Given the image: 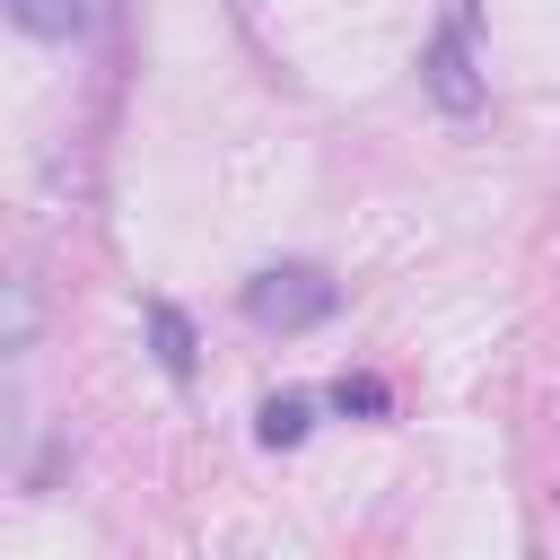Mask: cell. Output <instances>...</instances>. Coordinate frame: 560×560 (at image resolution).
Listing matches in <instances>:
<instances>
[{
	"label": "cell",
	"mask_w": 560,
	"mask_h": 560,
	"mask_svg": "<svg viewBox=\"0 0 560 560\" xmlns=\"http://www.w3.org/2000/svg\"><path fill=\"white\" fill-rule=\"evenodd\" d=\"M245 324L254 332H315L332 306H341V280L332 271H315V262H271V271H254L245 280Z\"/></svg>",
	"instance_id": "obj_1"
},
{
	"label": "cell",
	"mask_w": 560,
	"mask_h": 560,
	"mask_svg": "<svg viewBox=\"0 0 560 560\" xmlns=\"http://www.w3.org/2000/svg\"><path fill=\"white\" fill-rule=\"evenodd\" d=\"M420 88H429L446 114H481L490 79H481V61H472V35H464V26H438V35H429V52H420Z\"/></svg>",
	"instance_id": "obj_2"
},
{
	"label": "cell",
	"mask_w": 560,
	"mask_h": 560,
	"mask_svg": "<svg viewBox=\"0 0 560 560\" xmlns=\"http://www.w3.org/2000/svg\"><path fill=\"white\" fill-rule=\"evenodd\" d=\"M149 350H158V368L184 385L192 368H201V341H192V315L184 306H166V298H149Z\"/></svg>",
	"instance_id": "obj_3"
},
{
	"label": "cell",
	"mask_w": 560,
	"mask_h": 560,
	"mask_svg": "<svg viewBox=\"0 0 560 560\" xmlns=\"http://www.w3.org/2000/svg\"><path fill=\"white\" fill-rule=\"evenodd\" d=\"M9 18H18L26 35H44V44H70V35L88 26V0H9Z\"/></svg>",
	"instance_id": "obj_4"
},
{
	"label": "cell",
	"mask_w": 560,
	"mask_h": 560,
	"mask_svg": "<svg viewBox=\"0 0 560 560\" xmlns=\"http://www.w3.org/2000/svg\"><path fill=\"white\" fill-rule=\"evenodd\" d=\"M306 429H315V411H306V394H271V402L254 411V438H262V446H298Z\"/></svg>",
	"instance_id": "obj_5"
},
{
	"label": "cell",
	"mask_w": 560,
	"mask_h": 560,
	"mask_svg": "<svg viewBox=\"0 0 560 560\" xmlns=\"http://www.w3.org/2000/svg\"><path fill=\"white\" fill-rule=\"evenodd\" d=\"M0 350H9V368L35 350V289H26V280H9V341H0Z\"/></svg>",
	"instance_id": "obj_6"
},
{
	"label": "cell",
	"mask_w": 560,
	"mask_h": 560,
	"mask_svg": "<svg viewBox=\"0 0 560 560\" xmlns=\"http://www.w3.org/2000/svg\"><path fill=\"white\" fill-rule=\"evenodd\" d=\"M332 411H359V420H376V411H385V385H376V376H341V385H332Z\"/></svg>",
	"instance_id": "obj_7"
}]
</instances>
